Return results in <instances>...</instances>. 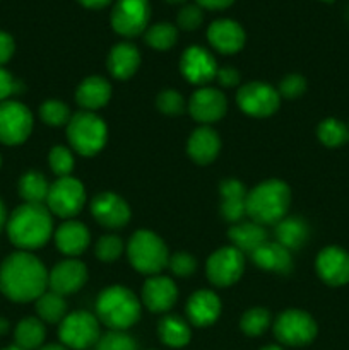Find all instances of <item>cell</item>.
Segmentation results:
<instances>
[{"mask_svg":"<svg viewBox=\"0 0 349 350\" xmlns=\"http://www.w3.org/2000/svg\"><path fill=\"white\" fill-rule=\"evenodd\" d=\"M47 287L48 270L31 253H14L0 267V291L14 303L36 301Z\"/></svg>","mask_w":349,"mask_h":350,"instance_id":"6da1fadb","label":"cell"},{"mask_svg":"<svg viewBox=\"0 0 349 350\" xmlns=\"http://www.w3.org/2000/svg\"><path fill=\"white\" fill-rule=\"evenodd\" d=\"M187 314L195 327H209L221 314V301L212 291H198L188 299Z\"/></svg>","mask_w":349,"mask_h":350,"instance_id":"44dd1931","label":"cell"},{"mask_svg":"<svg viewBox=\"0 0 349 350\" xmlns=\"http://www.w3.org/2000/svg\"><path fill=\"white\" fill-rule=\"evenodd\" d=\"M207 40L219 53L233 55L245 44V29L233 19H218L209 26Z\"/></svg>","mask_w":349,"mask_h":350,"instance_id":"d6986e66","label":"cell"},{"mask_svg":"<svg viewBox=\"0 0 349 350\" xmlns=\"http://www.w3.org/2000/svg\"><path fill=\"white\" fill-rule=\"evenodd\" d=\"M106 64L113 77L118 81H127L140 67V53L132 43H118L112 48Z\"/></svg>","mask_w":349,"mask_h":350,"instance_id":"603a6c76","label":"cell"},{"mask_svg":"<svg viewBox=\"0 0 349 350\" xmlns=\"http://www.w3.org/2000/svg\"><path fill=\"white\" fill-rule=\"evenodd\" d=\"M40 350H67L64 345H47V347L40 349Z\"/></svg>","mask_w":349,"mask_h":350,"instance_id":"f5cc1de1","label":"cell"},{"mask_svg":"<svg viewBox=\"0 0 349 350\" xmlns=\"http://www.w3.org/2000/svg\"><path fill=\"white\" fill-rule=\"evenodd\" d=\"M88 280V269L79 260H64L48 273V287L60 296L75 293Z\"/></svg>","mask_w":349,"mask_h":350,"instance_id":"ac0fdd59","label":"cell"},{"mask_svg":"<svg viewBox=\"0 0 349 350\" xmlns=\"http://www.w3.org/2000/svg\"><path fill=\"white\" fill-rule=\"evenodd\" d=\"M322 2H332V0H322Z\"/></svg>","mask_w":349,"mask_h":350,"instance_id":"6f0895ef","label":"cell"},{"mask_svg":"<svg viewBox=\"0 0 349 350\" xmlns=\"http://www.w3.org/2000/svg\"><path fill=\"white\" fill-rule=\"evenodd\" d=\"M198 7L209 10H224L228 9L229 5H233L235 0H195Z\"/></svg>","mask_w":349,"mask_h":350,"instance_id":"c3c4849f","label":"cell"},{"mask_svg":"<svg viewBox=\"0 0 349 350\" xmlns=\"http://www.w3.org/2000/svg\"><path fill=\"white\" fill-rule=\"evenodd\" d=\"M274 334L281 344L301 347L317 337V323L305 311L289 310L279 314L274 325Z\"/></svg>","mask_w":349,"mask_h":350,"instance_id":"9c48e42d","label":"cell"},{"mask_svg":"<svg viewBox=\"0 0 349 350\" xmlns=\"http://www.w3.org/2000/svg\"><path fill=\"white\" fill-rule=\"evenodd\" d=\"M96 350H137L135 342L123 332L112 330L109 334L103 335L98 340Z\"/></svg>","mask_w":349,"mask_h":350,"instance_id":"60d3db41","label":"cell"},{"mask_svg":"<svg viewBox=\"0 0 349 350\" xmlns=\"http://www.w3.org/2000/svg\"><path fill=\"white\" fill-rule=\"evenodd\" d=\"M218 82L224 88H233V85L240 84V72L233 67H222L218 68V75H216Z\"/></svg>","mask_w":349,"mask_h":350,"instance_id":"bcb514c9","label":"cell"},{"mask_svg":"<svg viewBox=\"0 0 349 350\" xmlns=\"http://www.w3.org/2000/svg\"><path fill=\"white\" fill-rule=\"evenodd\" d=\"M252 260L257 267L269 272L287 273L293 269V260H291V252L281 246L279 243H263L259 250L252 253Z\"/></svg>","mask_w":349,"mask_h":350,"instance_id":"484cf974","label":"cell"},{"mask_svg":"<svg viewBox=\"0 0 349 350\" xmlns=\"http://www.w3.org/2000/svg\"><path fill=\"white\" fill-rule=\"evenodd\" d=\"M228 103H226L224 94L218 89L202 88L194 92L188 103V111L192 118L197 120L198 123H214L224 116Z\"/></svg>","mask_w":349,"mask_h":350,"instance_id":"e0dca14e","label":"cell"},{"mask_svg":"<svg viewBox=\"0 0 349 350\" xmlns=\"http://www.w3.org/2000/svg\"><path fill=\"white\" fill-rule=\"evenodd\" d=\"M221 214L226 221L240 222L246 214V190L242 181L224 180L221 183Z\"/></svg>","mask_w":349,"mask_h":350,"instance_id":"4316f807","label":"cell"},{"mask_svg":"<svg viewBox=\"0 0 349 350\" xmlns=\"http://www.w3.org/2000/svg\"><path fill=\"white\" fill-rule=\"evenodd\" d=\"M109 98H112V85L98 75L84 79L75 91V101L84 108V111L94 113L96 109L103 108Z\"/></svg>","mask_w":349,"mask_h":350,"instance_id":"d4e9b609","label":"cell"},{"mask_svg":"<svg viewBox=\"0 0 349 350\" xmlns=\"http://www.w3.org/2000/svg\"><path fill=\"white\" fill-rule=\"evenodd\" d=\"M123 252V243L118 236H103L98 243H96V256L101 262H115Z\"/></svg>","mask_w":349,"mask_h":350,"instance_id":"ab89813d","label":"cell"},{"mask_svg":"<svg viewBox=\"0 0 349 350\" xmlns=\"http://www.w3.org/2000/svg\"><path fill=\"white\" fill-rule=\"evenodd\" d=\"M86 204V190L79 180L72 176L58 178L50 185L47 205L51 214L70 219L82 211Z\"/></svg>","mask_w":349,"mask_h":350,"instance_id":"ba28073f","label":"cell"},{"mask_svg":"<svg viewBox=\"0 0 349 350\" xmlns=\"http://www.w3.org/2000/svg\"><path fill=\"white\" fill-rule=\"evenodd\" d=\"M262 350H283V349L277 347V345H269V347H263Z\"/></svg>","mask_w":349,"mask_h":350,"instance_id":"db71d44e","label":"cell"},{"mask_svg":"<svg viewBox=\"0 0 349 350\" xmlns=\"http://www.w3.org/2000/svg\"><path fill=\"white\" fill-rule=\"evenodd\" d=\"M40 116L47 125L50 126H62L70 122V111L68 106L60 101H47L41 105Z\"/></svg>","mask_w":349,"mask_h":350,"instance_id":"8d00e7d4","label":"cell"},{"mask_svg":"<svg viewBox=\"0 0 349 350\" xmlns=\"http://www.w3.org/2000/svg\"><path fill=\"white\" fill-rule=\"evenodd\" d=\"M14 48H16V44H14L12 36L0 31V67L12 58Z\"/></svg>","mask_w":349,"mask_h":350,"instance_id":"7dc6e473","label":"cell"},{"mask_svg":"<svg viewBox=\"0 0 349 350\" xmlns=\"http://www.w3.org/2000/svg\"><path fill=\"white\" fill-rule=\"evenodd\" d=\"M178 40V29L170 23H157L146 29V43L154 50H170Z\"/></svg>","mask_w":349,"mask_h":350,"instance_id":"e575fe53","label":"cell"},{"mask_svg":"<svg viewBox=\"0 0 349 350\" xmlns=\"http://www.w3.org/2000/svg\"><path fill=\"white\" fill-rule=\"evenodd\" d=\"M229 239L233 241L235 248L242 253H250L252 255L255 250H259L263 243H267V231L263 226L257 222H240L233 226L228 232Z\"/></svg>","mask_w":349,"mask_h":350,"instance_id":"83f0119b","label":"cell"},{"mask_svg":"<svg viewBox=\"0 0 349 350\" xmlns=\"http://www.w3.org/2000/svg\"><path fill=\"white\" fill-rule=\"evenodd\" d=\"M236 103L246 115L266 118L277 111L281 105V96L276 89L270 88L266 82L255 81L240 88L238 94H236Z\"/></svg>","mask_w":349,"mask_h":350,"instance_id":"7c38bea8","label":"cell"},{"mask_svg":"<svg viewBox=\"0 0 349 350\" xmlns=\"http://www.w3.org/2000/svg\"><path fill=\"white\" fill-rule=\"evenodd\" d=\"M157 109L163 111L164 115H181L185 111V99L183 96L180 94L178 91L174 89H166V91L159 92L157 96Z\"/></svg>","mask_w":349,"mask_h":350,"instance_id":"f35d334b","label":"cell"},{"mask_svg":"<svg viewBox=\"0 0 349 350\" xmlns=\"http://www.w3.org/2000/svg\"><path fill=\"white\" fill-rule=\"evenodd\" d=\"M245 269L243 253L235 246H226L212 253L207 260V277L214 286L228 287L238 282Z\"/></svg>","mask_w":349,"mask_h":350,"instance_id":"4fadbf2b","label":"cell"},{"mask_svg":"<svg viewBox=\"0 0 349 350\" xmlns=\"http://www.w3.org/2000/svg\"><path fill=\"white\" fill-rule=\"evenodd\" d=\"M317 135L327 147H341L349 140V129L335 118H327L318 125Z\"/></svg>","mask_w":349,"mask_h":350,"instance_id":"836d02e7","label":"cell"},{"mask_svg":"<svg viewBox=\"0 0 349 350\" xmlns=\"http://www.w3.org/2000/svg\"><path fill=\"white\" fill-rule=\"evenodd\" d=\"M48 163H50L51 171L58 178L68 176L72 173V170H74V157H72L70 150L64 146H57L50 150Z\"/></svg>","mask_w":349,"mask_h":350,"instance_id":"74e56055","label":"cell"},{"mask_svg":"<svg viewBox=\"0 0 349 350\" xmlns=\"http://www.w3.org/2000/svg\"><path fill=\"white\" fill-rule=\"evenodd\" d=\"M91 212L99 224L109 229L123 228L130 221V208L127 202L112 191L96 195L91 204Z\"/></svg>","mask_w":349,"mask_h":350,"instance_id":"9a60e30c","label":"cell"},{"mask_svg":"<svg viewBox=\"0 0 349 350\" xmlns=\"http://www.w3.org/2000/svg\"><path fill=\"white\" fill-rule=\"evenodd\" d=\"M308 239V228L301 219L284 217L276 224V243L286 250L301 248Z\"/></svg>","mask_w":349,"mask_h":350,"instance_id":"f1b7e54d","label":"cell"},{"mask_svg":"<svg viewBox=\"0 0 349 350\" xmlns=\"http://www.w3.org/2000/svg\"><path fill=\"white\" fill-rule=\"evenodd\" d=\"M178 297L177 286L171 279L163 275H151L142 289V301L153 313H166L173 308Z\"/></svg>","mask_w":349,"mask_h":350,"instance_id":"ffe728a7","label":"cell"},{"mask_svg":"<svg viewBox=\"0 0 349 350\" xmlns=\"http://www.w3.org/2000/svg\"><path fill=\"white\" fill-rule=\"evenodd\" d=\"M67 135L70 146L82 156H94L105 147L108 129L105 122L92 111L75 113L67 123Z\"/></svg>","mask_w":349,"mask_h":350,"instance_id":"8992f818","label":"cell"},{"mask_svg":"<svg viewBox=\"0 0 349 350\" xmlns=\"http://www.w3.org/2000/svg\"><path fill=\"white\" fill-rule=\"evenodd\" d=\"M291 191L284 181L267 180L246 195V214L260 226L277 224L287 214Z\"/></svg>","mask_w":349,"mask_h":350,"instance_id":"3957f363","label":"cell"},{"mask_svg":"<svg viewBox=\"0 0 349 350\" xmlns=\"http://www.w3.org/2000/svg\"><path fill=\"white\" fill-rule=\"evenodd\" d=\"M166 2H170V3H181V2H185V0H166Z\"/></svg>","mask_w":349,"mask_h":350,"instance_id":"9f6ffc18","label":"cell"},{"mask_svg":"<svg viewBox=\"0 0 349 350\" xmlns=\"http://www.w3.org/2000/svg\"><path fill=\"white\" fill-rule=\"evenodd\" d=\"M187 150L197 164H211L221 150V140L214 130L201 126L188 139Z\"/></svg>","mask_w":349,"mask_h":350,"instance_id":"cb8c5ba5","label":"cell"},{"mask_svg":"<svg viewBox=\"0 0 349 350\" xmlns=\"http://www.w3.org/2000/svg\"><path fill=\"white\" fill-rule=\"evenodd\" d=\"M7 222V214H5V207H3L2 200H0V231H2V228L5 226Z\"/></svg>","mask_w":349,"mask_h":350,"instance_id":"f907efd6","label":"cell"},{"mask_svg":"<svg viewBox=\"0 0 349 350\" xmlns=\"http://www.w3.org/2000/svg\"><path fill=\"white\" fill-rule=\"evenodd\" d=\"M317 272L328 286H346L349 282V253L337 246L324 248L317 256Z\"/></svg>","mask_w":349,"mask_h":350,"instance_id":"2e32d148","label":"cell"},{"mask_svg":"<svg viewBox=\"0 0 349 350\" xmlns=\"http://www.w3.org/2000/svg\"><path fill=\"white\" fill-rule=\"evenodd\" d=\"M36 311L38 317L47 323H58L65 318V311H67V303H65L64 296L53 293H43L36 299Z\"/></svg>","mask_w":349,"mask_h":350,"instance_id":"d6a6232c","label":"cell"},{"mask_svg":"<svg viewBox=\"0 0 349 350\" xmlns=\"http://www.w3.org/2000/svg\"><path fill=\"white\" fill-rule=\"evenodd\" d=\"M50 185L38 171H29L19 180V195L26 204H43L48 198Z\"/></svg>","mask_w":349,"mask_h":350,"instance_id":"f546056e","label":"cell"},{"mask_svg":"<svg viewBox=\"0 0 349 350\" xmlns=\"http://www.w3.org/2000/svg\"><path fill=\"white\" fill-rule=\"evenodd\" d=\"M21 89V84L16 79L10 75V72H7L5 68L0 67V101H5L10 96L16 94Z\"/></svg>","mask_w":349,"mask_h":350,"instance_id":"f6af8a7d","label":"cell"},{"mask_svg":"<svg viewBox=\"0 0 349 350\" xmlns=\"http://www.w3.org/2000/svg\"><path fill=\"white\" fill-rule=\"evenodd\" d=\"M96 313L101 323L112 330L123 332L140 318V303L132 291L122 286H112L99 294Z\"/></svg>","mask_w":349,"mask_h":350,"instance_id":"277c9868","label":"cell"},{"mask_svg":"<svg viewBox=\"0 0 349 350\" xmlns=\"http://www.w3.org/2000/svg\"><path fill=\"white\" fill-rule=\"evenodd\" d=\"M0 164H2V157H0Z\"/></svg>","mask_w":349,"mask_h":350,"instance_id":"680465c9","label":"cell"},{"mask_svg":"<svg viewBox=\"0 0 349 350\" xmlns=\"http://www.w3.org/2000/svg\"><path fill=\"white\" fill-rule=\"evenodd\" d=\"M51 231L53 222L50 211L43 204H23L12 212L7 222L9 239L24 252L47 245Z\"/></svg>","mask_w":349,"mask_h":350,"instance_id":"7a4b0ae2","label":"cell"},{"mask_svg":"<svg viewBox=\"0 0 349 350\" xmlns=\"http://www.w3.org/2000/svg\"><path fill=\"white\" fill-rule=\"evenodd\" d=\"M33 130V115L17 101L0 103V142L5 146H19Z\"/></svg>","mask_w":349,"mask_h":350,"instance_id":"8fae6325","label":"cell"},{"mask_svg":"<svg viewBox=\"0 0 349 350\" xmlns=\"http://www.w3.org/2000/svg\"><path fill=\"white\" fill-rule=\"evenodd\" d=\"M44 332L43 323L38 318H24L19 325L16 327V345L23 350H36L41 347L44 340Z\"/></svg>","mask_w":349,"mask_h":350,"instance_id":"1f68e13d","label":"cell"},{"mask_svg":"<svg viewBox=\"0 0 349 350\" xmlns=\"http://www.w3.org/2000/svg\"><path fill=\"white\" fill-rule=\"evenodd\" d=\"M178 26L185 31H194L204 21V12H202V7H198L197 3H188V5L181 7V10L178 12Z\"/></svg>","mask_w":349,"mask_h":350,"instance_id":"b9f144b4","label":"cell"},{"mask_svg":"<svg viewBox=\"0 0 349 350\" xmlns=\"http://www.w3.org/2000/svg\"><path fill=\"white\" fill-rule=\"evenodd\" d=\"M58 335L65 347L88 350L99 340V323L88 311H75L60 321Z\"/></svg>","mask_w":349,"mask_h":350,"instance_id":"52a82bcc","label":"cell"},{"mask_svg":"<svg viewBox=\"0 0 349 350\" xmlns=\"http://www.w3.org/2000/svg\"><path fill=\"white\" fill-rule=\"evenodd\" d=\"M89 231L82 222L67 221L55 231L57 248L67 256H79L89 246Z\"/></svg>","mask_w":349,"mask_h":350,"instance_id":"7402d4cb","label":"cell"},{"mask_svg":"<svg viewBox=\"0 0 349 350\" xmlns=\"http://www.w3.org/2000/svg\"><path fill=\"white\" fill-rule=\"evenodd\" d=\"M270 325V313L263 308H253V310H248L242 317V321H240V327L245 332L248 337H259L263 332L269 328Z\"/></svg>","mask_w":349,"mask_h":350,"instance_id":"d590c367","label":"cell"},{"mask_svg":"<svg viewBox=\"0 0 349 350\" xmlns=\"http://www.w3.org/2000/svg\"><path fill=\"white\" fill-rule=\"evenodd\" d=\"M305 91H307V81H305V77H301L298 74H291L287 77H284L281 81L279 89H277L279 96L287 99L300 98Z\"/></svg>","mask_w":349,"mask_h":350,"instance_id":"ee69618b","label":"cell"},{"mask_svg":"<svg viewBox=\"0 0 349 350\" xmlns=\"http://www.w3.org/2000/svg\"><path fill=\"white\" fill-rule=\"evenodd\" d=\"M127 253L133 269L146 275H159L170 260V253L163 239L146 229H140L130 238Z\"/></svg>","mask_w":349,"mask_h":350,"instance_id":"5b68a950","label":"cell"},{"mask_svg":"<svg viewBox=\"0 0 349 350\" xmlns=\"http://www.w3.org/2000/svg\"><path fill=\"white\" fill-rule=\"evenodd\" d=\"M7 330H9V321L3 320V318H0V335L7 334Z\"/></svg>","mask_w":349,"mask_h":350,"instance_id":"816d5d0a","label":"cell"},{"mask_svg":"<svg viewBox=\"0 0 349 350\" xmlns=\"http://www.w3.org/2000/svg\"><path fill=\"white\" fill-rule=\"evenodd\" d=\"M168 267L178 277H188L197 270V262L188 253H174L168 260Z\"/></svg>","mask_w":349,"mask_h":350,"instance_id":"7bdbcfd3","label":"cell"},{"mask_svg":"<svg viewBox=\"0 0 349 350\" xmlns=\"http://www.w3.org/2000/svg\"><path fill=\"white\" fill-rule=\"evenodd\" d=\"M77 2L86 9H105L106 5L112 3V0H77Z\"/></svg>","mask_w":349,"mask_h":350,"instance_id":"681fc988","label":"cell"},{"mask_svg":"<svg viewBox=\"0 0 349 350\" xmlns=\"http://www.w3.org/2000/svg\"><path fill=\"white\" fill-rule=\"evenodd\" d=\"M3 350H23V349L17 347V345H12V347H7V349H3Z\"/></svg>","mask_w":349,"mask_h":350,"instance_id":"11a10c76","label":"cell"},{"mask_svg":"<svg viewBox=\"0 0 349 350\" xmlns=\"http://www.w3.org/2000/svg\"><path fill=\"white\" fill-rule=\"evenodd\" d=\"M151 19L149 0H116L112 10V26L125 38L139 36Z\"/></svg>","mask_w":349,"mask_h":350,"instance_id":"30bf717a","label":"cell"},{"mask_svg":"<svg viewBox=\"0 0 349 350\" xmlns=\"http://www.w3.org/2000/svg\"><path fill=\"white\" fill-rule=\"evenodd\" d=\"M180 70L188 82L202 85L214 81L218 75V64L205 48L194 44L181 55Z\"/></svg>","mask_w":349,"mask_h":350,"instance_id":"5bb4252c","label":"cell"},{"mask_svg":"<svg viewBox=\"0 0 349 350\" xmlns=\"http://www.w3.org/2000/svg\"><path fill=\"white\" fill-rule=\"evenodd\" d=\"M157 334H159L163 344L170 345V347H183L190 342V328L178 317H164L159 321Z\"/></svg>","mask_w":349,"mask_h":350,"instance_id":"4dcf8cb0","label":"cell"}]
</instances>
